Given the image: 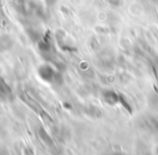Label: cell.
Wrapping results in <instances>:
<instances>
[{"instance_id": "3", "label": "cell", "mask_w": 158, "mask_h": 155, "mask_svg": "<svg viewBox=\"0 0 158 155\" xmlns=\"http://www.w3.org/2000/svg\"><path fill=\"white\" fill-rule=\"evenodd\" d=\"M157 155H158V146H157Z\"/></svg>"}, {"instance_id": "2", "label": "cell", "mask_w": 158, "mask_h": 155, "mask_svg": "<svg viewBox=\"0 0 158 155\" xmlns=\"http://www.w3.org/2000/svg\"><path fill=\"white\" fill-rule=\"evenodd\" d=\"M115 155H123V154H121V153H116Z\"/></svg>"}, {"instance_id": "1", "label": "cell", "mask_w": 158, "mask_h": 155, "mask_svg": "<svg viewBox=\"0 0 158 155\" xmlns=\"http://www.w3.org/2000/svg\"><path fill=\"white\" fill-rule=\"evenodd\" d=\"M146 127L149 131H153V132L158 131V119L154 117H149L146 120Z\"/></svg>"}]
</instances>
